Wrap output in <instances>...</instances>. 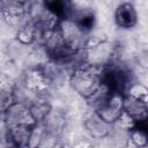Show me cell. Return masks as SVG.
<instances>
[{
	"label": "cell",
	"mask_w": 148,
	"mask_h": 148,
	"mask_svg": "<svg viewBox=\"0 0 148 148\" xmlns=\"http://www.w3.org/2000/svg\"><path fill=\"white\" fill-rule=\"evenodd\" d=\"M102 73L99 66L86 64L79 67L72 75V87L83 97H92L102 88Z\"/></svg>",
	"instance_id": "1"
},
{
	"label": "cell",
	"mask_w": 148,
	"mask_h": 148,
	"mask_svg": "<svg viewBox=\"0 0 148 148\" xmlns=\"http://www.w3.org/2000/svg\"><path fill=\"white\" fill-rule=\"evenodd\" d=\"M111 50L108 43H97L94 44L88 50V64L94 66H103V64L110 58Z\"/></svg>",
	"instance_id": "2"
},
{
	"label": "cell",
	"mask_w": 148,
	"mask_h": 148,
	"mask_svg": "<svg viewBox=\"0 0 148 148\" xmlns=\"http://www.w3.org/2000/svg\"><path fill=\"white\" fill-rule=\"evenodd\" d=\"M116 22L119 27L128 29L136 23V13L131 3H121L116 12Z\"/></svg>",
	"instance_id": "3"
},
{
	"label": "cell",
	"mask_w": 148,
	"mask_h": 148,
	"mask_svg": "<svg viewBox=\"0 0 148 148\" xmlns=\"http://www.w3.org/2000/svg\"><path fill=\"white\" fill-rule=\"evenodd\" d=\"M27 87L32 91H42L47 87V79L39 71H31L27 74Z\"/></svg>",
	"instance_id": "4"
},
{
	"label": "cell",
	"mask_w": 148,
	"mask_h": 148,
	"mask_svg": "<svg viewBox=\"0 0 148 148\" xmlns=\"http://www.w3.org/2000/svg\"><path fill=\"white\" fill-rule=\"evenodd\" d=\"M128 96L148 104V89L140 83H135L130 88Z\"/></svg>",
	"instance_id": "5"
},
{
	"label": "cell",
	"mask_w": 148,
	"mask_h": 148,
	"mask_svg": "<svg viewBox=\"0 0 148 148\" xmlns=\"http://www.w3.org/2000/svg\"><path fill=\"white\" fill-rule=\"evenodd\" d=\"M17 38L24 44L31 43V40L34 39V29L29 25L23 27L22 29H20V31L17 34Z\"/></svg>",
	"instance_id": "6"
}]
</instances>
